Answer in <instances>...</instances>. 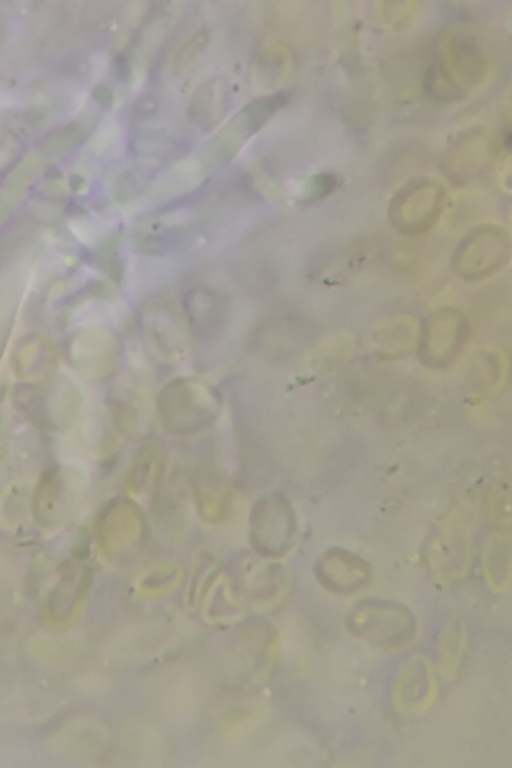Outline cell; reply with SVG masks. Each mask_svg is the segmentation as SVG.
I'll use <instances>...</instances> for the list:
<instances>
[{
    "label": "cell",
    "mask_w": 512,
    "mask_h": 768,
    "mask_svg": "<svg viewBox=\"0 0 512 768\" xmlns=\"http://www.w3.org/2000/svg\"><path fill=\"white\" fill-rule=\"evenodd\" d=\"M316 576L327 590L338 595H354L372 582L370 565L361 557L342 549L326 552L316 566Z\"/></svg>",
    "instance_id": "obj_3"
},
{
    "label": "cell",
    "mask_w": 512,
    "mask_h": 768,
    "mask_svg": "<svg viewBox=\"0 0 512 768\" xmlns=\"http://www.w3.org/2000/svg\"><path fill=\"white\" fill-rule=\"evenodd\" d=\"M486 575L490 586L498 592H504L510 585V550L501 545L487 552Z\"/></svg>",
    "instance_id": "obj_5"
},
{
    "label": "cell",
    "mask_w": 512,
    "mask_h": 768,
    "mask_svg": "<svg viewBox=\"0 0 512 768\" xmlns=\"http://www.w3.org/2000/svg\"><path fill=\"white\" fill-rule=\"evenodd\" d=\"M436 694L433 663L421 655L407 659L399 668L392 688L394 707L401 713H421L433 704Z\"/></svg>",
    "instance_id": "obj_2"
},
{
    "label": "cell",
    "mask_w": 512,
    "mask_h": 768,
    "mask_svg": "<svg viewBox=\"0 0 512 768\" xmlns=\"http://www.w3.org/2000/svg\"><path fill=\"white\" fill-rule=\"evenodd\" d=\"M345 626L350 635L385 651L404 648L416 635L412 610L395 600L365 599L348 612Z\"/></svg>",
    "instance_id": "obj_1"
},
{
    "label": "cell",
    "mask_w": 512,
    "mask_h": 768,
    "mask_svg": "<svg viewBox=\"0 0 512 768\" xmlns=\"http://www.w3.org/2000/svg\"><path fill=\"white\" fill-rule=\"evenodd\" d=\"M175 580L176 576H174L171 567L169 569L155 570L149 574L148 578L141 582V590L147 593V595L156 596L163 594L173 588V585L176 584Z\"/></svg>",
    "instance_id": "obj_6"
},
{
    "label": "cell",
    "mask_w": 512,
    "mask_h": 768,
    "mask_svg": "<svg viewBox=\"0 0 512 768\" xmlns=\"http://www.w3.org/2000/svg\"><path fill=\"white\" fill-rule=\"evenodd\" d=\"M467 630L460 617L448 621L438 641L439 669L444 679L449 680L457 673L466 647Z\"/></svg>",
    "instance_id": "obj_4"
}]
</instances>
